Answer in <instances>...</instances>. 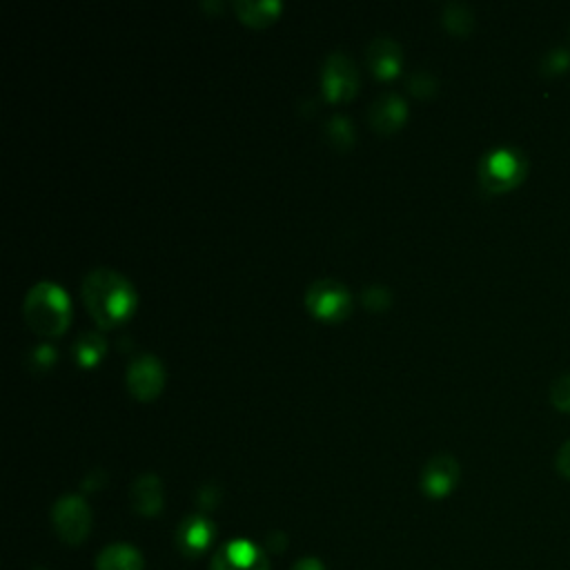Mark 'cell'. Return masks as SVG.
<instances>
[{"mask_svg":"<svg viewBox=\"0 0 570 570\" xmlns=\"http://www.w3.org/2000/svg\"><path fill=\"white\" fill-rule=\"evenodd\" d=\"M82 301L100 327H116L136 309L131 283L109 267H96L82 278Z\"/></svg>","mask_w":570,"mask_h":570,"instance_id":"1","label":"cell"},{"mask_svg":"<svg viewBox=\"0 0 570 570\" xmlns=\"http://www.w3.org/2000/svg\"><path fill=\"white\" fill-rule=\"evenodd\" d=\"M22 314L27 325L45 336L53 338L67 332L71 321V305L67 292L51 281H40L31 285V289L24 296Z\"/></svg>","mask_w":570,"mask_h":570,"instance_id":"2","label":"cell"},{"mask_svg":"<svg viewBox=\"0 0 570 570\" xmlns=\"http://www.w3.org/2000/svg\"><path fill=\"white\" fill-rule=\"evenodd\" d=\"M528 176V158L514 147H497L479 163V185L488 196L519 187Z\"/></svg>","mask_w":570,"mask_h":570,"instance_id":"3","label":"cell"},{"mask_svg":"<svg viewBox=\"0 0 570 570\" xmlns=\"http://www.w3.org/2000/svg\"><path fill=\"white\" fill-rule=\"evenodd\" d=\"M51 525L60 541L80 546L91 530V510L80 494H62L51 505Z\"/></svg>","mask_w":570,"mask_h":570,"instance_id":"4","label":"cell"},{"mask_svg":"<svg viewBox=\"0 0 570 570\" xmlns=\"http://www.w3.org/2000/svg\"><path fill=\"white\" fill-rule=\"evenodd\" d=\"M305 305L312 316L336 323L350 314L352 296L343 283L332 278H318L307 287Z\"/></svg>","mask_w":570,"mask_h":570,"instance_id":"5","label":"cell"},{"mask_svg":"<svg viewBox=\"0 0 570 570\" xmlns=\"http://www.w3.org/2000/svg\"><path fill=\"white\" fill-rule=\"evenodd\" d=\"M321 89L330 102H345L358 89V71L350 56L343 51H332L321 71Z\"/></svg>","mask_w":570,"mask_h":570,"instance_id":"6","label":"cell"},{"mask_svg":"<svg viewBox=\"0 0 570 570\" xmlns=\"http://www.w3.org/2000/svg\"><path fill=\"white\" fill-rule=\"evenodd\" d=\"M209 570H269V561L258 543L232 539L216 548Z\"/></svg>","mask_w":570,"mask_h":570,"instance_id":"7","label":"cell"},{"mask_svg":"<svg viewBox=\"0 0 570 570\" xmlns=\"http://www.w3.org/2000/svg\"><path fill=\"white\" fill-rule=\"evenodd\" d=\"M125 381L131 396L140 401H151L160 394L165 385V367L154 354H140L129 363Z\"/></svg>","mask_w":570,"mask_h":570,"instance_id":"8","label":"cell"},{"mask_svg":"<svg viewBox=\"0 0 570 570\" xmlns=\"http://www.w3.org/2000/svg\"><path fill=\"white\" fill-rule=\"evenodd\" d=\"M459 461L452 454H434L421 470V490L432 499L448 497L459 483Z\"/></svg>","mask_w":570,"mask_h":570,"instance_id":"9","label":"cell"},{"mask_svg":"<svg viewBox=\"0 0 570 570\" xmlns=\"http://www.w3.org/2000/svg\"><path fill=\"white\" fill-rule=\"evenodd\" d=\"M214 534V523L205 514H189L178 523L174 541L183 557L196 559L212 546Z\"/></svg>","mask_w":570,"mask_h":570,"instance_id":"10","label":"cell"},{"mask_svg":"<svg viewBox=\"0 0 570 570\" xmlns=\"http://www.w3.org/2000/svg\"><path fill=\"white\" fill-rule=\"evenodd\" d=\"M405 118H407L405 100L394 91L379 94L367 111V120H370L372 129L383 136L396 131L405 122Z\"/></svg>","mask_w":570,"mask_h":570,"instance_id":"11","label":"cell"},{"mask_svg":"<svg viewBox=\"0 0 570 570\" xmlns=\"http://www.w3.org/2000/svg\"><path fill=\"white\" fill-rule=\"evenodd\" d=\"M129 505L140 517H156L165 505L163 481L151 472L136 476L129 488Z\"/></svg>","mask_w":570,"mask_h":570,"instance_id":"12","label":"cell"},{"mask_svg":"<svg viewBox=\"0 0 570 570\" xmlns=\"http://www.w3.org/2000/svg\"><path fill=\"white\" fill-rule=\"evenodd\" d=\"M365 56L372 73L379 78H392L401 69V60H403L399 42L387 36L372 38Z\"/></svg>","mask_w":570,"mask_h":570,"instance_id":"13","label":"cell"},{"mask_svg":"<svg viewBox=\"0 0 570 570\" xmlns=\"http://www.w3.org/2000/svg\"><path fill=\"white\" fill-rule=\"evenodd\" d=\"M96 570H145V561L134 546L111 543L96 557Z\"/></svg>","mask_w":570,"mask_h":570,"instance_id":"14","label":"cell"},{"mask_svg":"<svg viewBox=\"0 0 570 570\" xmlns=\"http://www.w3.org/2000/svg\"><path fill=\"white\" fill-rule=\"evenodd\" d=\"M234 11L245 24L265 27L278 18L281 2H276V0H236Z\"/></svg>","mask_w":570,"mask_h":570,"instance_id":"15","label":"cell"},{"mask_svg":"<svg viewBox=\"0 0 570 570\" xmlns=\"http://www.w3.org/2000/svg\"><path fill=\"white\" fill-rule=\"evenodd\" d=\"M441 24L456 38H465L474 29V13L463 2H448L441 9Z\"/></svg>","mask_w":570,"mask_h":570,"instance_id":"16","label":"cell"},{"mask_svg":"<svg viewBox=\"0 0 570 570\" xmlns=\"http://www.w3.org/2000/svg\"><path fill=\"white\" fill-rule=\"evenodd\" d=\"M107 350L105 338L98 332H85L73 343V354L80 365H94Z\"/></svg>","mask_w":570,"mask_h":570,"instance_id":"17","label":"cell"},{"mask_svg":"<svg viewBox=\"0 0 570 570\" xmlns=\"http://www.w3.org/2000/svg\"><path fill=\"white\" fill-rule=\"evenodd\" d=\"M325 131H327L330 142H332L336 149H341V151H345V149H350V147L354 145V127H352V122H350L345 116H341V114H334V116L327 120Z\"/></svg>","mask_w":570,"mask_h":570,"instance_id":"18","label":"cell"},{"mask_svg":"<svg viewBox=\"0 0 570 570\" xmlns=\"http://www.w3.org/2000/svg\"><path fill=\"white\" fill-rule=\"evenodd\" d=\"M405 87L416 98H432L439 89V80L428 69H414L405 76Z\"/></svg>","mask_w":570,"mask_h":570,"instance_id":"19","label":"cell"},{"mask_svg":"<svg viewBox=\"0 0 570 570\" xmlns=\"http://www.w3.org/2000/svg\"><path fill=\"white\" fill-rule=\"evenodd\" d=\"M539 71H541V76H546V78H559V76L568 73V71H570V49H566V47H554V49H550V51L541 58Z\"/></svg>","mask_w":570,"mask_h":570,"instance_id":"20","label":"cell"},{"mask_svg":"<svg viewBox=\"0 0 570 570\" xmlns=\"http://www.w3.org/2000/svg\"><path fill=\"white\" fill-rule=\"evenodd\" d=\"M361 303H363V307H367V309H372V312H381V309L390 307V303H392V292H390L385 285H379V283L367 285V287H363V292H361Z\"/></svg>","mask_w":570,"mask_h":570,"instance_id":"21","label":"cell"},{"mask_svg":"<svg viewBox=\"0 0 570 570\" xmlns=\"http://www.w3.org/2000/svg\"><path fill=\"white\" fill-rule=\"evenodd\" d=\"M550 403L554 410L570 414V374L554 379V383L550 385Z\"/></svg>","mask_w":570,"mask_h":570,"instance_id":"22","label":"cell"},{"mask_svg":"<svg viewBox=\"0 0 570 570\" xmlns=\"http://www.w3.org/2000/svg\"><path fill=\"white\" fill-rule=\"evenodd\" d=\"M31 361H33L31 370L33 372H42V370H47L49 365L56 363V350L51 345H38L31 352Z\"/></svg>","mask_w":570,"mask_h":570,"instance_id":"23","label":"cell"},{"mask_svg":"<svg viewBox=\"0 0 570 570\" xmlns=\"http://www.w3.org/2000/svg\"><path fill=\"white\" fill-rule=\"evenodd\" d=\"M196 503L200 505V510H214V508L220 503V488L214 485V483L203 485V488L196 492Z\"/></svg>","mask_w":570,"mask_h":570,"instance_id":"24","label":"cell"},{"mask_svg":"<svg viewBox=\"0 0 570 570\" xmlns=\"http://www.w3.org/2000/svg\"><path fill=\"white\" fill-rule=\"evenodd\" d=\"M554 468L557 472L570 481V439L559 448L557 456H554Z\"/></svg>","mask_w":570,"mask_h":570,"instance_id":"25","label":"cell"},{"mask_svg":"<svg viewBox=\"0 0 570 570\" xmlns=\"http://www.w3.org/2000/svg\"><path fill=\"white\" fill-rule=\"evenodd\" d=\"M292 570H325V566L316 557H303L292 566Z\"/></svg>","mask_w":570,"mask_h":570,"instance_id":"26","label":"cell"}]
</instances>
